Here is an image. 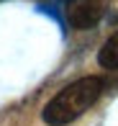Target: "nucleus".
<instances>
[{
  "mask_svg": "<svg viewBox=\"0 0 118 126\" xmlns=\"http://www.w3.org/2000/svg\"><path fill=\"white\" fill-rule=\"evenodd\" d=\"M100 95H103V80L100 77H95V75L80 77L75 82H69L67 88H62L44 106L41 116L49 126H67L75 118H80L85 111H90Z\"/></svg>",
  "mask_w": 118,
  "mask_h": 126,
  "instance_id": "obj_1",
  "label": "nucleus"
},
{
  "mask_svg": "<svg viewBox=\"0 0 118 126\" xmlns=\"http://www.w3.org/2000/svg\"><path fill=\"white\" fill-rule=\"evenodd\" d=\"M108 0H72L67 3V21L75 31H87L103 18Z\"/></svg>",
  "mask_w": 118,
  "mask_h": 126,
  "instance_id": "obj_2",
  "label": "nucleus"
},
{
  "mask_svg": "<svg viewBox=\"0 0 118 126\" xmlns=\"http://www.w3.org/2000/svg\"><path fill=\"white\" fill-rule=\"evenodd\" d=\"M98 62L105 67V70H118V31L103 44V47H100Z\"/></svg>",
  "mask_w": 118,
  "mask_h": 126,
  "instance_id": "obj_3",
  "label": "nucleus"
},
{
  "mask_svg": "<svg viewBox=\"0 0 118 126\" xmlns=\"http://www.w3.org/2000/svg\"><path fill=\"white\" fill-rule=\"evenodd\" d=\"M62 3H64V5H67V3H72V0H62Z\"/></svg>",
  "mask_w": 118,
  "mask_h": 126,
  "instance_id": "obj_4",
  "label": "nucleus"
}]
</instances>
